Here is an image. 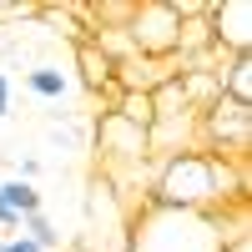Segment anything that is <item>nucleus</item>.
Here are the masks:
<instances>
[{
  "label": "nucleus",
  "mask_w": 252,
  "mask_h": 252,
  "mask_svg": "<svg viewBox=\"0 0 252 252\" xmlns=\"http://www.w3.org/2000/svg\"><path fill=\"white\" fill-rule=\"evenodd\" d=\"M10 101H15V86H10V76L0 71V121L10 116Z\"/></svg>",
  "instance_id": "obj_16"
},
{
  "label": "nucleus",
  "mask_w": 252,
  "mask_h": 252,
  "mask_svg": "<svg viewBox=\"0 0 252 252\" xmlns=\"http://www.w3.org/2000/svg\"><path fill=\"white\" fill-rule=\"evenodd\" d=\"M0 207H10V212L26 222L31 212H40V192H35V182H20V177H5L0 182Z\"/></svg>",
  "instance_id": "obj_11"
},
{
  "label": "nucleus",
  "mask_w": 252,
  "mask_h": 252,
  "mask_svg": "<svg viewBox=\"0 0 252 252\" xmlns=\"http://www.w3.org/2000/svg\"><path fill=\"white\" fill-rule=\"evenodd\" d=\"M46 141L56 146V152H76V131H66V126H51V131H46Z\"/></svg>",
  "instance_id": "obj_13"
},
{
  "label": "nucleus",
  "mask_w": 252,
  "mask_h": 252,
  "mask_svg": "<svg viewBox=\"0 0 252 252\" xmlns=\"http://www.w3.org/2000/svg\"><path fill=\"white\" fill-rule=\"evenodd\" d=\"M26 91L35 101H46V106H61V101L71 96V76L61 71V66H51V61H40V66L26 71Z\"/></svg>",
  "instance_id": "obj_9"
},
{
  "label": "nucleus",
  "mask_w": 252,
  "mask_h": 252,
  "mask_svg": "<svg viewBox=\"0 0 252 252\" xmlns=\"http://www.w3.org/2000/svg\"><path fill=\"white\" fill-rule=\"evenodd\" d=\"M252 146V106H237V101H217L197 116V152L222 157V161H242Z\"/></svg>",
  "instance_id": "obj_3"
},
{
  "label": "nucleus",
  "mask_w": 252,
  "mask_h": 252,
  "mask_svg": "<svg viewBox=\"0 0 252 252\" xmlns=\"http://www.w3.org/2000/svg\"><path fill=\"white\" fill-rule=\"evenodd\" d=\"M207 35L222 56H252V5L247 0H207Z\"/></svg>",
  "instance_id": "obj_5"
},
{
  "label": "nucleus",
  "mask_w": 252,
  "mask_h": 252,
  "mask_svg": "<svg viewBox=\"0 0 252 252\" xmlns=\"http://www.w3.org/2000/svg\"><path fill=\"white\" fill-rule=\"evenodd\" d=\"M247 192V172L242 161H222V157H207V152H172V157H157V172H152V197L146 207H166V212H212L227 197Z\"/></svg>",
  "instance_id": "obj_1"
},
{
  "label": "nucleus",
  "mask_w": 252,
  "mask_h": 252,
  "mask_svg": "<svg viewBox=\"0 0 252 252\" xmlns=\"http://www.w3.org/2000/svg\"><path fill=\"white\" fill-rule=\"evenodd\" d=\"M20 237H31L40 252H61V232H56V222L46 212H31L26 222H20Z\"/></svg>",
  "instance_id": "obj_12"
},
{
  "label": "nucleus",
  "mask_w": 252,
  "mask_h": 252,
  "mask_svg": "<svg viewBox=\"0 0 252 252\" xmlns=\"http://www.w3.org/2000/svg\"><path fill=\"white\" fill-rule=\"evenodd\" d=\"M76 81H81L91 96L116 101V66H111V56L101 51L91 35H81V40H76Z\"/></svg>",
  "instance_id": "obj_7"
},
{
  "label": "nucleus",
  "mask_w": 252,
  "mask_h": 252,
  "mask_svg": "<svg viewBox=\"0 0 252 252\" xmlns=\"http://www.w3.org/2000/svg\"><path fill=\"white\" fill-rule=\"evenodd\" d=\"M131 252H227V242H222V227L202 212H166V207L141 202Z\"/></svg>",
  "instance_id": "obj_2"
},
{
  "label": "nucleus",
  "mask_w": 252,
  "mask_h": 252,
  "mask_svg": "<svg viewBox=\"0 0 252 252\" xmlns=\"http://www.w3.org/2000/svg\"><path fill=\"white\" fill-rule=\"evenodd\" d=\"M0 252H40V247H35L31 237H20V232H15V237H0Z\"/></svg>",
  "instance_id": "obj_15"
},
{
  "label": "nucleus",
  "mask_w": 252,
  "mask_h": 252,
  "mask_svg": "<svg viewBox=\"0 0 252 252\" xmlns=\"http://www.w3.org/2000/svg\"><path fill=\"white\" fill-rule=\"evenodd\" d=\"M15 177H20V182H35V177H40V157H20V161H15Z\"/></svg>",
  "instance_id": "obj_14"
},
{
  "label": "nucleus",
  "mask_w": 252,
  "mask_h": 252,
  "mask_svg": "<svg viewBox=\"0 0 252 252\" xmlns=\"http://www.w3.org/2000/svg\"><path fill=\"white\" fill-rule=\"evenodd\" d=\"M121 31H126V40H131V51H136V56L172 61L182 20L172 15V5H166V0H146V5H131V10H126Z\"/></svg>",
  "instance_id": "obj_4"
},
{
  "label": "nucleus",
  "mask_w": 252,
  "mask_h": 252,
  "mask_svg": "<svg viewBox=\"0 0 252 252\" xmlns=\"http://www.w3.org/2000/svg\"><path fill=\"white\" fill-rule=\"evenodd\" d=\"M177 76V61H157V56H131L116 66V91H141L152 96L157 86H166V81Z\"/></svg>",
  "instance_id": "obj_8"
},
{
  "label": "nucleus",
  "mask_w": 252,
  "mask_h": 252,
  "mask_svg": "<svg viewBox=\"0 0 252 252\" xmlns=\"http://www.w3.org/2000/svg\"><path fill=\"white\" fill-rule=\"evenodd\" d=\"M222 96L237 101V106H252V56H227L222 61Z\"/></svg>",
  "instance_id": "obj_10"
},
{
  "label": "nucleus",
  "mask_w": 252,
  "mask_h": 252,
  "mask_svg": "<svg viewBox=\"0 0 252 252\" xmlns=\"http://www.w3.org/2000/svg\"><path fill=\"white\" fill-rule=\"evenodd\" d=\"M96 136H101V152H106V172H111L116 161H131V166L152 161V146H146V131L126 126V121H121V116H111V111H101V121H96Z\"/></svg>",
  "instance_id": "obj_6"
}]
</instances>
